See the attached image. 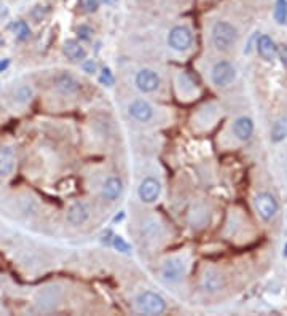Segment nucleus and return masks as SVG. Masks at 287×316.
Wrapping results in <instances>:
<instances>
[{"instance_id":"1","label":"nucleus","mask_w":287,"mask_h":316,"mask_svg":"<svg viewBox=\"0 0 287 316\" xmlns=\"http://www.w3.org/2000/svg\"><path fill=\"white\" fill-rule=\"evenodd\" d=\"M211 40L217 50L228 51L231 47H235L238 40V30L228 21H217L211 29Z\"/></svg>"},{"instance_id":"2","label":"nucleus","mask_w":287,"mask_h":316,"mask_svg":"<svg viewBox=\"0 0 287 316\" xmlns=\"http://www.w3.org/2000/svg\"><path fill=\"white\" fill-rule=\"evenodd\" d=\"M136 310L144 314H161L166 311V302L157 292L146 291L136 297Z\"/></svg>"},{"instance_id":"3","label":"nucleus","mask_w":287,"mask_h":316,"mask_svg":"<svg viewBox=\"0 0 287 316\" xmlns=\"http://www.w3.org/2000/svg\"><path fill=\"white\" fill-rule=\"evenodd\" d=\"M193 43V32L189 26H174L168 34V45L174 51H187Z\"/></svg>"},{"instance_id":"4","label":"nucleus","mask_w":287,"mask_h":316,"mask_svg":"<svg viewBox=\"0 0 287 316\" xmlns=\"http://www.w3.org/2000/svg\"><path fill=\"white\" fill-rule=\"evenodd\" d=\"M254 206H256V211L259 213V216L267 222L274 219L276 214H278V211H279L278 200H276L273 195L268 193V192L259 193L256 197V200H254Z\"/></svg>"},{"instance_id":"5","label":"nucleus","mask_w":287,"mask_h":316,"mask_svg":"<svg viewBox=\"0 0 287 316\" xmlns=\"http://www.w3.org/2000/svg\"><path fill=\"white\" fill-rule=\"evenodd\" d=\"M235 79H236V69L228 61H219L211 69V80L219 88H225V86L231 85Z\"/></svg>"},{"instance_id":"6","label":"nucleus","mask_w":287,"mask_h":316,"mask_svg":"<svg viewBox=\"0 0 287 316\" xmlns=\"http://www.w3.org/2000/svg\"><path fill=\"white\" fill-rule=\"evenodd\" d=\"M134 85L142 93H153L160 88L161 79L153 69H140L134 77Z\"/></svg>"},{"instance_id":"7","label":"nucleus","mask_w":287,"mask_h":316,"mask_svg":"<svg viewBox=\"0 0 287 316\" xmlns=\"http://www.w3.org/2000/svg\"><path fill=\"white\" fill-rule=\"evenodd\" d=\"M187 264L181 257L166 259L161 265V276L169 283H177L185 276Z\"/></svg>"},{"instance_id":"8","label":"nucleus","mask_w":287,"mask_h":316,"mask_svg":"<svg viewBox=\"0 0 287 316\" xmlns=\"http://www.w3.org/2000/svg\"><path fill=\"white\" fill-rule=\"evenodd\" d=\"M161 193V184L155 178H146L137 189V195L142 203H155L160 198Z\"/></svg>"},{"instance_id":"9","label":"nucleus","mask_w":287,"mask_h":316,"mask_svg":"<svg viewBox=\"0 0 287 316\" xmlns=\"http://www.w3.org/2000/svg\"><path fill=\"white\" fill-rule=\"evenodd\" d=\"M90 206L85 201H75L69 206L67 209V214H65V219L67 222L74 227H79V225H83L88 219H90Z\"/></svg>"},{"instance_id":"10","label":"nucleus","mask_w":287,"mask_h":316,"mask_svg":"<svg viewBox=\"0 0 287 316\" xmlns=\"http://www.w3.org/2000/svg\"><path fill=\"white\" fill-rule=\"evenodd\" d=\"M128 112L129 115L137 120V122H150L153 118V107L150 106V102H147L146 99H136L132 101L129 106H128Z\"/></svg>"},{"instance_id":"11","label":"nucleus","mask_w":287,"mask_h":316,"mask_svg":"<svg viewBox=\"0 0 287 316\" xmlns=\"http://www.w3.org/2000/svg\"><path fill=\"white\" fill-rule=\"evenodd\" d=\"M256 47H257V53H259V56L263 59V61H267V62H271L276 56H278V45L274 43V40L268 36H260L257 39V43H256Z\"/></svg>"},{"instance_id":"12","label":"nucleus","mask_w":287,"mask_h":316,"mask_svg":"<svg viewBox=\"0 0 287 316\" xmlns=\"http://www.w3.org/2000/svg\"><path fill=\"white\" fill-rule=\"evenodd\" d=\"M121 192H123V181H121L118 176L107 178L101 187V195L107 201H115L121 195Z\"/></svg>"},{"instance_id":"13","label":"nucleus","mask_w":287,"mask_h":316,"mask_svg":"<svg viewBox=\"0 0 287 316\" xmlns=\"http://www.w3.org/2000/svg\"><path fill=\"white\" fill-rule=\"evenodd\" d=\"M233 134L239 141H249L254 134V122L252 118L242 115L233 122Z\"/></svg>"},{"instance_id":"14","label":"nucleus","mask_w":287,"mask_h":316,"mask_svg":"<svg viewBox=\"0 0 287 316\" xmlns=\"http://www.w3.org/2000/svg\"><path fill=\"white\" fill-rule=\"evenodd\" d=\"M16 165V154L12 147L0 146V176L12 174Z\"/></svg>"},{"instance_id":"15","label":"nucleus","mask_w":287,"mask_h":316,"mask_svg":"<svg viewBox=\"0 0 287 316\" xmlns=\"http://www.w3.org/2000/svg\"><path fill=\"white\" fill-rule=\"evenodd\" d=\"M201 288L206 292H217L224 288V278L216 270H207L201 278Z\"/></svg>"},{"instance_id":"16","label":"nucleus","mask_w":287,"mask_h":316,"mask_svg":"<svg viewBox=\"0 0 287 316\" xmlns=\"http://www.w3.org/2000/svg\"><path fill=\"white\" fill-rule=\"evenodd\" d=\"M62 50L70 61H85L86 58V50L82 47V43L79 40H67L64 43Z\"/></svg>"},{"instance_id":"17","label":"nucleus","mask_w":287,"mask_h":316,"mask_svg":"<svg viewBox=\"0 0 287 316\" xmlns=\"http://www.w3.org/2000/svg\"><path fill=\"white\" fill-rule=\"evenodd\" d=\"M54 85H56V90L64 94H72L79 90V82L69 74H61L59 77H56V80H54Z\"/></svg>"},{"instance_id":"18","label":"nucleus","mask_w":287,"mask_h":316,"mask_svg":"<svg viewBox=\"0 0 287 316\" xmlns=\"http://www.w3.org/2000/svg\"><path fill=\"white\" fill-rule=\"evenodd\" d=\"M287 137V120L285 118H281L278 122L273 123V128H271V141L273 143H281Z\"/></svg>"},{"instance_id":"19","label":"nucleus","mask_w":287,"mask_h":316,"mask_svg":"<svg viewBox=\"0 0 287 316\" xmlns=\"http://www.w3.org/2000/svg\"><path fill=\"white\" fill-rule=\"evenodd\" d=\"M13 34H15L16 40L24 42L30 36V27H29V24L26 23V21H18V23L13 24Z\"/></svg>"},{"instance_id":"20","label":"nucleus","mask_w":287,"mask_h":316,"mask_svg":"<svg viewBox=\"0 0 287 316\" xmlns=\"http://www.w3.org/2000/svg\"><path fill=\"white\" fill-rule=\"evenodd\" d=\"M274 19L278 24L287 23V0H276L274 8Z\"/></svg>"},{"instance_id":"21","label":"nucleus","mask_w":287,"mask_h":316,"mask_svg":"<svg viewBox=\"0 0 287 316\" xmlns=\"http://www.w3.org/2000/svg\"><path fill=\"white\" fill-rule=\"evenodd\" d=\"M79 8L83 13H96L99 8V0H79Z\"/></svg>"},{"instance_id":"22","label":"nucleus","mask_w":287,"mask_h":316,"mask_svg":"<svg viewBox=\"0 0 287 316\" xmlns=\"http://www.w3.org/2000/svg\"><path fill=\"white\" fill-rule=\"evenodd\" d=\"M112 246L118 251V253H123V254H129L131 253V246L125 241L123 238L118 236V235H114V238H112Z\"/></svg>"},{"instance_id":"23","label":"nucleus","mask_w":287,"mask_h":316,"mask_svg":"<svg viewBox=\"0 0 287 316\" xmlns=\"http://www.w3.org/2000/svg\"><path fill=\"white\" fill-rule=\"evenodd\" d=\"M99 82L102 85H107V86H112L115 79H114V74L110 69H102L101 71V75H99Z\"/></svg>"},{"instance_id":"24","label":"nucleus","mask_w":287,"mask_h":316,"mask_svg":"<svg viewBox=\"0 0 287 316\" xmlns=\"http://www.w3.org/2000/svg\"><path fill=\"white\" fill-rule=\"evenodd\" d=\"M93 29L90 27V26H80L79 29H77V36H79V39L80 40H91V37H93Z\"/></svg>"},{"instance_id":"25","label":"nucleus","mask_w":287,"mask_h":316,"mask_svg":"<svg viewBox=\"0 0 287 316\" xmlns=\"http://www.w3.org/2000/svg\"><path fill=\"white\" fill-rule=\"evenodd\" d=\"M16 96H18V101H29L30 99V90L27 86H21V88L16 91Z\"/></svg>"},{"instance_id":"26","label":"nucleus","mask_w":287,"mask_h":316,"mask_svg":"<svg viewBox=\"0 0 287 316\" xmlns=\"http://www.w3.org/2000/svg\"><path fill=\"white\" fill-rule=\"evenodd\" d=\"M278 56L281 59V64L287 69V45H278Z\"/></svg>"},{"instance_id":"27","label":"nucleus","mask_w":287,"mask_h":316,"mask_svg":"<svg viewBox=\"0 0 287 316\" xmlns=\"http://www.w3.org/2000/svg\"><path fill=\"white\" fill-rule=\"evenodd\" d=\"M83 71L88 74H94L96 72V62L93 59H85L83 61Z\"/></svg>"},{"instance_id":"28","label":"nucleus","mask_w":287,"mask_h":316,"mask_svg":"<svg viewBox=\"0 0 287 316\" xmlns=\"http://www.w3.org/2000/svg\"><path fill=\"white\" fill-rule=\"evenodd\" d=\"M10 66V59H2L0 61V74H2L4 71H7Z\"/></svg>"},{"instance_id":"29","label":"nucleus","mask_w":287,"mask_h":316,"mask_svg":"<svg viewBox=\"0 0 287 316\" xmlns=\"http://www.w3.org/2000/svg\"><path fill=\"white\" fill-rule=\"evenodd\" d=\"M101 2H104L105 5H114L117 0H101Z\"/></svg>"},{"instance_id":"30","label":"nucleus","mask_w":287,"mask_h":316,"mask_svg":"<svg viewBox=\"0 0 287 316\" xmlns=\"http://www.w3.org/2000/svg\"><path fill=\"white\" fill-rule=\"evenodd\" d=\"M4 42H5V40H4V37H2V36H0V48H2V47H4Z\"/></svg>"}]
</instances>
